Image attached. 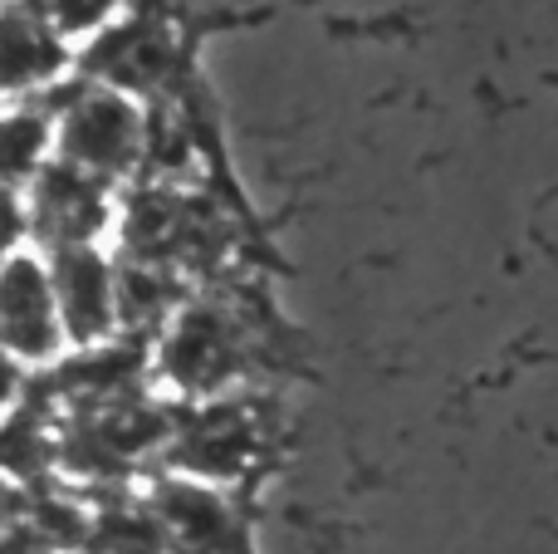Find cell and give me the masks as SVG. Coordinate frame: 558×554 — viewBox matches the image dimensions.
<instances>
[{
	"label": "cell",
	"instance_id": "2",
	"mask_svg": "<svg viewBox=\"0 0 558 554\" xmlns=\"http://www.w3.org/2000/svg\"><path fill=\"white\" fill-rule=\"evenodd\" d=\"M25 212H29V236L45 251L59 245H88L108 231V182L84 167L49 157L25 186Z\"/></svg>",
	"mask_w": 558,
	"mask_h": 554
},
{
	"label": "cell",
	"instance_id": "1",
	"mask_svg": "<svg viewBox=\"0 0 558 554\" xmlns=\"http://www.w3.org/2000/svg\"><path fill=\"white\" fill-rule=\"evenodd\" d=\"M147 123L113 88H78L54 113V157L94 177H123L143 157Z\"/></svg>",
	"mask_w": 558,
	"mask_h": 554
},
{
	"label": "cell",
	"instance_id": "5",
	"mask_svg": "<svg viewBox=\"0 0 558 554\" xmlns=\"http://www.w3.org/2000/svg\"><path fill=\"white\" fill-rule=\"evenodd\" d=\"M69 69V39L25 0H0V94L59 84Z\"/></svg>",
	"mask_w": 558,
	"mask_h": 554
},
{
	"label": "cell",
	"instance_id": "3",
	"mask_svg": "<svg viewBox=\"0 0 558 554\" xmlns=\"http://www.w3.org/2000/svg\"><path fill=\"white\" fill-rule=\"evenodd\" d=\"M64 320H59L49 261L39 255H5L0 261V353L25 363H45L64 349Z\"/></svg>",
	"mask_w": 558,
	"mask_h": 554
},
{
	"label": "cell",
	"instance_id": "6",
	"mask_svg": "<svg viewBox=\"0 0 558 554\" xmlns=\"http://www.w3.org/2000/svg\"><path fill=\"white\" fill-rule=\"evenodd\" d=\"M49 147H54V118L49 113H39V108L0 113V186L25 192L39 167L49 162Z\"/></svg>",
	"mask_w": 558,
	"mask_h": 554
},
{
	"label": "cell",
	"instance_id": "8",
	"mask_svg": "<svg viewBox=\"0 0 558 554\" xmlns=\"http://www.w3.org/2000/svg\"><path fill=\"white\" fill-rule=\"evenodd\" d=\"M25 5L35 10V15H45L49 25L69 39V35H84V29H98L118 0H25Z\"/></svg>",
	"mask_w": 558,
	"mask_h": 554
},
{
	"label": "cell",
	"instance_id": "4",
	"mask_svg": "<svg viewBox=\"0 0 558 554\" xmlns=\"http://www.w3.org/2000/svg\"><path fill=\"white\" fill-rule=\"evenodd\" d=\"M49 280H54L69 344H78V349L108 344L118 324V270L108 265V255L94 241L59 245V251H49Z\"/></svg>",
	"mask_w": 558,
	"mask_h": 554
},
{
	"label": "cell",
	"instance_id": "10",
	"mask_svg": "<svg viewBox=\"0 0 558 554\" xmlns=\"http://www.w3.org/2000/svg\"><path fill=\"white\" fill-rule=\"evenodd\" d=\"M0 554H59V545H49V540L25 520V526L0 530Z\"/></svg>",
	"mask_w": 558,
	"mask_h": 554
},
{
	"label": "cell",
	"instance_id": "9",
	"mask_svg": "<svg viewBox=\"0 0 558 554\" xmlns=\"http://www.w3.org/2000/svg\"><path fill=\"white\" fill-rule=\"evenodd\" d=\"M29 236V212H25V192L0 186V261L20 251V241Z\"/></svg>",
	"mask_w": 558,
	"mask_h": 554
},
{
	"label": "cell",
	"instance_id": "7",
	"mask_svg": "<svg viewBox=\"0 0 558 554\" xmlns=\"http://www.w3.org/2000/svg\"><path fill=\"white\" fill-rule=\"evenodd\" d=\"M226 359H231V344H226L221 320H211V314H182L177 334L167 339V373L177 383H206L216 373H226Z\"/></svg>",
	"mask_w": 558,
	"mask_h": 554
},
{
	"label": "cell",
	"instance_id": "11",
	"mask_svg": "<svg viewBox=\"0 0 558 554\" xmlns=\"http://www.w3.org/2000/svg\"><path fill=\"white\" fill-rule=\"evenodd\" d=\"M0 501H5V486H0Z\"/></svg>",
	"mask_w": 558,
	"mask_h": 554
}]
</instances>
